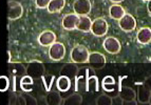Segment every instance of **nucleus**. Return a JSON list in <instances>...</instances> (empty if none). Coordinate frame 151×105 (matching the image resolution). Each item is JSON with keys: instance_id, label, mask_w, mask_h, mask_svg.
Segmentation results:
<instances>
[{"instance_id": "nucleus-1", "label": "nucleus", "mask_w": 151, "mask_h": 105, "mask_svg": "<svg viewBox=\"0 0 151 105\" xmlns=\"http://www.w3.org/2000/svg\"><path fill=\"white\" fill-rule=\"evenodd\" d=\"M91 75H94V70L92 68H78L76 77L74 79V81H75V86H74L75 92H77V93L86 92L87 79Z\"/></svg>"}, {"instance_id": "nucleus-2", "label": "nucleus", "mask_w": 151, "mask_h": 105, "mask_svg": "<svg viewBox=\"0 0 151 105\" xmlns=\"http://www.w3.org/2000/svg\"><path fill=\"white\" fill-rule=\"evenodd\" d=\"M89 50L85 45L76 44L75 46L72 48L70 52V59L73 63H86L88 61L89 57Z\"/></svg>"}, {"instance_id": "nucleus-3", "label": "nucleus", "mask_w": 151, "mask_h": 105, "mask_svg": "<svg viewBox=\"0 0 151 105\" xmlns=\"http://www.w3.org/2000/svg\"><path fill=\"white\" fill-rule=\"evenodd\" d=\"M109 25L106 19L104 18H96L92 21L90 32L96 37H104L108 33Z\"/></svg>"}, {"instance_id": "nucleus-4", "label": "nucleus", "mask_w": 151, "mask_h": 105, "mask_svg": "<svg viewBox=\"0 0 151 105\" xmlns=\"http://www.w3.org/2000/svg\"><path fill=\"white\" fill-rule=\"evenodd\" d=\"M49 57L53 61H60L65 58V46L61 42H54L49 46Z\"/></svg>"}, {"instance_id": "nucleus-5", "label": "nucleus", "mask_w": 151, "mask_h": 105, "mask_svg": "<svg viewBox=\"0 0 151 105\" xmlns=\"http://www.w3.org/2000/svg\"><path fill=\"white\" fill-rule=\"evenodd\" d=\"M27 75L31 76L33 79H40L45 75V65L39 61L31 62L25 68Z\"/></svg>"}, {"instance_id": "nucleus-6", "label": "nucleus", "mask_w": 151, "mask_h": 105, "mask_svg": "<svg viewBox=\"0 0 151 105\" xmlns=\"http://www.w3.org/2000/svg\"><path fill=\"white\" fill-rule=\"evenodd\" d=\"M23 14L22 5L18 1L11 0L8 2V18L10 20H17Z\"/></svg>"}, {"instance_id": "nucleus-7", "label": "nucleus", "mask_w": 151, "mask_h": 105, "mask_svg": "<svg viewBox=\"0 0 151 105\" xmlns=\"http://www.w3.org/2000/svg\"><path fill=\"white\" fill-rule=\"evenodd\" d=\"M103 48L104 50H106L109 54H112V55H115V54H119L121 52L122 45L121 42L117 38L115 37H107L103 42Z\"/></svg>"}, {"instance_id": "nucleus-8", "label": "nucleus", "mask_w": 151, "mask_h": 105, "mask_svg": "<svg viewBox=\"0 0 151 105\" xmlns=\"http://www.w3.org/2000/svg\"><path fill=\"white\" fill-rule=\"evenodd\" d=\"M92 4L90 0H75L73 2V11L78 16H87L91 13Z\"/></svg>"}, {"instance_id": "nucleus-9", "label": "nucleus", "mask_w": 151, "mask_h": 105, "mask_svg": "<svg viewBox=\"0 0 151 105\" xmlns=\"http://www.w3.org/2000/svg\"><path fill=\"white\" fill-rule=\"evenodd\" d=\"M119 26L122 31L126 33H130L135 30L136 28V20L135 18L131 14H125L123 17L119 20Z\"/></svg>"}, {"instance_id": "nucleus-10", "label": "nucleus", "mask_w": 151, "mask_h": 105, "mask_svg": "<svg viewBox=\"0 0 151 105\" xmlns=\"http://www.w3.org/2000/svg\"><path fill=\"white\" fill-rule=\"evenodd\" d=\"M106 56L99 52H89L87 62L92 66V68H103L106 65Z\"/></svg>"}, {"instance_id": "nucleus-11", "label": "nucleus", "mask_w": 151, "mask_h": 105, "mask_svg": "<svg viewBox=\"0 0 151 105\" xmlns=\"http://www.w3.org/2000/svg\"><path fill=\"white\" fill-rule=\"evenodd\" d=\"M78 18H79V16L76 15L75 13L65 15L63 17V20H61V25H63V28L67 31L75 30L76 25H77V23H78Z\"/></svg>"}, {"instance_id": "nucleus-12", "label": "nucleus", "mask_w": 151, "mask_h": 105, "mask_svg": "<svg viewBox=\"0 0 151 105\" xmlns=\"http://www.w3.org/2000/svg\"><path fill=\"white\" fill-rule=\"evenodd\" d=\"M56 41V35L55 33L52 31L45 30L41 32L38 36V42L42 46H50Z\"/></svg>"}, {"instance_id": "nucleus-13", "label": "nucleus", "mask_w": 151, "mask_h": 105, "mask_svg": "<svg viewBox=\"0 0 151 105\" xmlns=\"http://www.w3.org/2000/svg\"><path fill=\"white\" fill-rule=\"evenodd\" d=\"M151 90L146 88L143 84H139L137 87V92H136V98L139 101V104L143 105H148L149 104V99H150Z\"/></svg>"}, {"instance_id": "nucleus-14", "label": "nucleus", "mask_w": 151, "mask_h": 105, "mask_svg": "<svg viewBox=\"0 0 151 105\" xmlns=\"http://www.w3.org/2000/svg\"><path fill=\"white\" fill-rule=\"evenodd\" d=\"M136 40L139 44H149L151 42V28L148 26L139 28L136 34Z\"/></svg>"}, {"instance_id": "nucleus-15", "label": "nucleus", "mask_w": 151, "mask_h": 105, "mask_svg": "<svg viewBox=\"0 0 151 105\" xmlns=\"http://www.w3.org/2000/svg\"><path fill=\"white\" fill-rule=\"evenodd\" d=\"M78 72V67L76 66V63H67L63 66V68L59 72V76H65V77L72 79H75L76 74Z\"/></svg>"}, {"instance_id": "nucleus-16", "label": "nucleus", "mask_w": 151, "mask_h": 105, "mask_svg": "<svg viewBox=\"0 0 151 105\" xmlns=\"http://www.w3.org/2000/svg\"><path fill=\"white\" fill-rule=\"evenodd\" d=\"M119 96L123 99L124 103H125V102H129V101L135 100L136 93L133 88L128 87V86H121Z\"/></svg>"}, {"instance_id": "nucleus-17", "label": "nucleus", "mask_w": 151, "mask_h": 105, "mask_svg": "<svg viewBox=\"0 0 151 105\" xmlns=\"http://www.w3.org/2000/svg\"><path fill=\"white\" fill-rule=\"evenodd\" d=\"M72 86V80L65 76H59L56 79V87L60 93H65Z\"/></svg>"}, {"instance_id": "nucleus-18", "label": "nucleus", "mask_w": 151, "mask_h": 105, "mask_svg": "<svg viewBox=\"0 0 151 105\" xmlns=\"http://www.w3.org/2000/svg\"><path fill=\"white\" fill-rule=\"evenodd\" d=\"M125 14H126V11H125V9L119 4L114 3V4H112L110 8H109V15H110V17L112 18V19H114V20L119 21Z\"/></svg>"}, {"instance_id": "nucleus-19", "label": "nucleus", "mask_w": 151, "mask_h": 105, "mask_svg": "<svg viewBox=\"0 0 151 105\" xmlns=\"http://www.w3.org/2000/svg\"><path fill=\"white\" fill-rule=\"evenodd\" d=\"M91 24H92V20L87 16H79L78 18V23L76 25V30L81 31L83 33H89L91 30Z\"/></svg>"}, {"instance_id": "nucleus-20", "label": "nucleus", "mask_w": 151, "mask_h": 105, "mask_svg": "<svg viewBox=\"0 0 151 105\" xmlns=\"http://www.w3.org/2000/svg\"><path fill=\"white\" fill-rule=\"evenodd\" d=\"M98 89H99V82H98V79L95 74L89 76L87 79L86 92L87 93H95V92H98Z\"/></svg>"}, {"instance_id": "nucleus-21", "label": "nucleus", "mask_w": 151, "mask_h": 105, "mask_svg": "<svg viewBox=\"0 0 151 105\" xmlns=\"http://www.w3.org/2000/svg\"><path fill=\"white\" fill-rule=\"evenodd\" d=\"M65 5V0H51L47 10L51 14H55V13H59L60 11H63Z\"/></svg>"}, {"instance_id": "nucleus-22", "label": "nucleus", "mask_w": 151, "mask_h": 105, "mask_svg": "<svg viewBox=\"0 0 151 105\" xmlns=\"http://www.w3.org/2000/svg\"><path fill=\"white\" fill-rule=\"evenodd\" d=\"M45 103L49 105H59L63 104V98L59 95V93L57 92H50L49 90V94L45 97Z\"/></svg>"}, {"instance_id": "nucleus-23", "label": "nucleus", "mask_w": 151, "mask_h": 105, "mask_svg": "<svg viewBox=\"0 0 151 105\" xmlns=\"http://www.w3.org/2000/svg\"><path fill=\"white\" fill-rule=\"evenodd\" d=\"M83 103V96L75 92L74 94L70 95L68 98L63 100V104L65 105H81Z\"/></svg>"}, {"instance_id": "nucleus-24", "label": "nucleus", "mask_w": 151, "mask_h": 105, "mask_svg": "<svg viewBox=\"0 0 151 105\" xmlns=\"http://www.w3.org/2000/svg\"><path fill=\"white\" fill-rule=\"evenodd\" d=\"M33 82H34V79H33L31 76L27 75L23 76L20 80V86L23 90H25V93H30L32 90V85Z\"/></svg>"}, {"instance_id": "nucleus-25", "label": "nucleus", "mask_w": 151, "mask_h": 105, "mask_svg": "<svg viewBox=\"0 0 151 105\" xmlns=\"http://www.w3.org/2000/svg\"><path fill=\"white\" fill-rule=\"evenodd\" d=\"M18 101L20 104H37V101L34 97H32L29 94L22 93L19 97H18Z\"/></svg>"}, {"instance_id": "nucleus-26", "label": "nucleus", "mask_w": 151, "mask_h": 105, "mask_svg": "<svg viewBox=\"0 0 151 105\" xmlns=\"http://www.w3.org/2000/svg\"><path fill=\"white\" fill-rule=\"evenodd\" d=\"M95 103L97 105H112V98L107 94H104V95L98 96L95 100Z\"/></svg>"}, {"instance_id": "nucleus-27", "label": "nucleus", "mask_w": 151, "mask_h": 105, "mask_svg": "<svg viewBox=\"0 0 151 105\" xmlns=\"http://www.w3.org/2000/svg\"><path fill=\"white\" fill-rule=\"evenodd\" d=\"M10 87V80L5 76H0V92H6Z\"/></svg>"}, {"instance_id": "nucleus-28", "label": "nucleus", "mask_w": 151, "mask_h": 105, "mask_svg": "<svg viewBox=\"0 0 151 105\" xmlns=\"http://www.w3.org/2000/svg\"><path fill=\"white\" fill-rule=\"evenodd\" d=\"M42 79V84L45 85V90H50L51 89V86H52V82L54 80V76H42L41 77Z\"/></svg>"}, {"instance_id": "nucleus-29", "label": "nucleus", "mask_w": 151, "mask_h": 105, "mask_svg": "<svg viewBox=\"0 0 151 105\" xmlns=\"http://www.w3.org/2000/svg\"><path fill=\"white\" fill-rule=\"evenodd\" d=\"M51 0H35V5L37 9H47Z\"/></svg>"}, {"instance_id": "nucleus-30", "label": "nucleus", "mask_w": 151, "mask_h": 105, "mask_svg": "<svg viewBox=\"0 0 151 105\" xmlns=\"http://www.w3.org/2000/svg\"><path fill=\"white\" fill-rule=\"evenodd\" d=\"M101 84H108V85H112V84H116L115 80L112 76H106L104 78L103 81H101Z\"/></svg>"}, {"instance_id": "nucleus-31", "label": "nucleus", "mask_w": 151, "mask_h": 105, "mask_svg": "<svg viewBox=\"0 0 151 105\" xmlns=\"http://www.w3.org/2000/svg\"><path fill=\"white\" fill-rule=\"evenodd\" d=\"M121 85H119V87ZM101 87L103 89L108 93V92H112V90H115L116 89V84H112V85H108V84H101Z\"/></svg>"}, {"instance_id": "nucleus-32", "label": "nucleus", "mask_w": 151, "mask_h": 105, "mask_svg": "<svg viewBox=\"0 0 151 105\" xmlns=\"http://www.w3.org/2000/svg\"><path fill=\"white\" fill-rule=\"evenodd\" d=\"M112 104L114 105H123L124 104V101L119 96H116V97L112 98Z\"/></svg>"}, {"instance_id": "nucleus-33", "label": "nucleus", "mask_w": 151, "mask_h": 105, "mask_svg": "<svg viewBox=\"0 0 151 105\" xmlns=\"http://www.w3.org/2000/svg\"><path fill=\"white\" fill-rule=\"evenodd\" d=\"M143 85L145 86L146 88H148L149 90H151V76H149V77H147L145 80H144V83Z\"/></svg>"}, {"instance_id": "nucleus-34", "label": "nucleus", "mask_w": 151, "mask_h": 105, "mask_svg": "<svg viewBox=\"0 0 151 105\" xmlns=\"http://www.w3.org/2000/svg\"><path fill=\"white\" fill-rule=\"evenodd\" d=\"M147 10H148V13L151 15V0L147 1Z\"/></svg>"}, {"instance_id": "nucleus-35", "label": "nucleus", "mask_w": 151, "mask_h": 105, "mask_svg": "<svg viewBox=\"0 0 151 105\" xmlns=\"http://www.w3.org/2000/svg\"><path fill=\"white\" fill-rule=\"evenodd\" d=\"M111 2H113V3H116V4H119L121 2H123L124 0H110Z\"/></svg>"}, {"instance_id": "nucleus-36", "label": "nucleus", "mask_w": 151, "mask_h": 105, "mask_svg": "<svg viewBox=\"0 0 151 105\" xmlns=\"http://www.w3.org/2000/svg\"><path fill=\"white\" fill-rule=\"evenodd\" d=\"M149 104L151 105V95H150V99H149Z\"/></svg>"}, {"instance_id": "nucleus-37", "label": "nucleus", "mask_w": 151, "mask_h": 105, "mask_svg": "<svg viewBox=\"0 0 151 105\" xmlns=\"http://www.w3.org/2000/svg\"><path fill=\"white\" fill-rule=\"evenodd\" d=\"M143 1H149V0H143Z\"/></svg>"}]
</instances>
